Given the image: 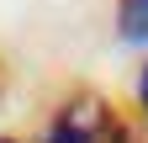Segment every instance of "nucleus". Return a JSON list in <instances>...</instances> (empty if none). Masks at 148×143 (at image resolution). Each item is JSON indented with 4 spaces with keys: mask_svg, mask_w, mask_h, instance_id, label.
Wrapping results in <instances>:
<instances>
[{
    "mask_svg": "<svg viewBox=\"0 0 148 143\" xmlns=\"http://www.w3.org/2000/svg\"><path fill=\"white\" fill-rule=\"evenodd\" d=\"M42 143H143V138H138V127H132L106 96L74 90L58 111H53Z\"/></svg>",
    "mask_w": 148,
    "mask_h": 143,
    "instance_id": "1",
    "label": "nucleus"
},
{
    "mask_svg": "<svg viewBox=\"0 0 148 143\" xmlns=\"http://www.w3.org/2000/svg\"><path fill=\"white\" fill-rule=\"evenodd\" d=\"M116 37L148 48V0H116Z\"/></svg>",
    "mask_w": 148,
    "mask_h": 143,
    "instance_id": "2",
    "label": "nucleus"
},
{
    "mask_svg": "<svg viewBox=\"0 0 148 143\" xmlns=\"http://www.w3.org/2000/svg\"><path fill=\"white\" fill-rule=\"evenodd\" d=\"M138 106H143V117H148V64L138 69Z\"/></svg>",
    "mask_w": 148,
    "mask_h": 143,
    "instance_id": "3",
    "label": "nucleus"
},
{
    "mask_svg": "<svg viewBox=\"0 0 148 143\" xmlns=\"http://www.w3.org/2000/svg\"><path fill=\"white\" fill-rule=\"evenodd\" d=\"M0 143H21V138H0Z\"/></svg>",
    "mask_w": 148,
    "mask_h": 143,
    "instance_id": "4",
    "label": "nucleus"
}]
</instances>
